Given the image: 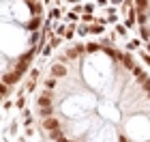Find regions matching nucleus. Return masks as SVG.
I'll list each match as a JSON object with an SVG mask.
<instances>
[{"instance_id": "obj_1", "label": "nucleus", "mask_w": 150, "mask_h": 142, "mask_svg": "<svg viewBox=\"0 0 150 142\" xmlns=\"http://www.w3.org/2000/svg\"><path fill=\"white\" fill-rule=\"evenodd\" d=\"M2 78L11 71L6 82H15L22 76V67L28 60V54L37 41L39 28V4L37 0H2ZM4 82V84H6Z\"/></svg>"}]
</instances>
